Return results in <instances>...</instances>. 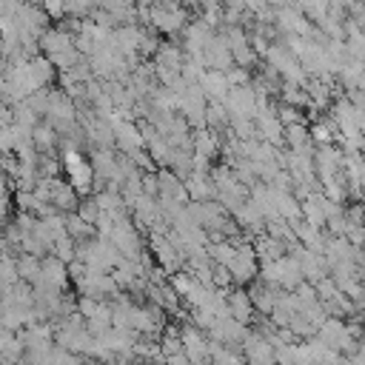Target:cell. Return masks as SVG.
Returning a JSON list of instances; mask_svg holds the SVG:
<instances>
[{"label":"cell","instance_id":"3957f363","mask_svg":"<svg viewBox=\"0 0 365 365\" xmlns=\"http://www.w3.org/2000/svg\"><path fill=\"white\" fill-rule=\"evenodd\" d=\"M225 103V108H228V114H231V120L234 117H257V94H254V88L251 86H242V88H231L228 91V97L222 100Z\"/></svg>","mask_w":365,"mask_h":365},{"label":"cell","instance_id":"d6a6232c","mask_svg":"<svg viewBox=\"0 0 365 365\" xmlns=\"http://www.w3.org/2000/svg\"><path fill=\"white\" fill-rule=\"evenodd\" d=\"M40 6H43V11L48 14V20H57V23L66 20V14H68V11H66V3H60V0H46V3H40Z\"/></svg>","mask_w":365,"mask_h":365},{"label":"cell","instance_id":"30bf717a","mask_svg":"<svg viewBox=\"0 0 365 365\" xmlns=\"http://www.w3.org/2000/svg\"><path fill=\"white\" fill-rule=\"evenodd\" d=\"M31 143L37 148V154H57L60 151V131L51 125V123H40L34 131H31Z\"/></svg>","mask_w":365,"mask_h":365},{"label":"cell","instance_id":"cb8c5ba5","mask_svg":"<svg viewBox=\"0 0 365 365\" xmlns=\"http://www.w3.org/2000/svg\"><path fill=\"white\" fill-rule=\"evenodd\" d=\"M51 257H57L60 262L71 265V262L77 259V240H71L68 234H66V237H60V240L54 242V248H51Z\"/></svg>","mask_w":365,"mask_h":365},{"label":"cell","instance_id":"f546056e","mask_svg":"<svg viewBox=\"0 0 365 365\" xmlns=\"http://www.w3.org/2000/svg\"><path fill=\"white\" fill-rule=\"evenodd\" d=\"M214 288H217V291H231V288H234L231 268H225V265H214Z\"/></svg>","mask_w":365,"mask_h":365},{"label":"cell","instance_id":"4fadbf2b","mask_svg":"<svg viewBox=\"0 0 365 365\" xmlns=\"http://www.w3.org/2000/svg\"><path fill=\"white\" fill-rule=\"evenodd\" d=\"M279 268V288L282 291H297L302 282H305V274H302V265L294 259V257H282L277 262Z\"/></svg>","mask_w":365,"mask_h":365},{"label":"cell","instance_id":"7402d4cb","mask_svg":"<svg viewBox=\"0 0 365 365\" xmlns=\"http://www.w3.org/2000/svg\"><path fill=\"white\" fill-rule=\"evenodd\" d=\"M17 271H20V279H26V282L34 285L43 277V259L40 257H31V254H23L17 259Z\"/></svg>","mask_w":365,"mask_h":365},{"label":"cell","instance_id":"e0dca14e","mask_svg":"<svg viewBox=\"0 0 365 365\" xmlns=\"http://www.w3.org/2000/svg\"><path fill=\"white\" fill-rule=\"evenodd\" d=\"M29 71H31V77H34V83H37L40 88H48V86H51V80L57 77V68H54V63H51L46 54H40V57L29 60Z\"/></svg>","mask_w":365,"mask_h":365},{"label":"cell","instance_id":"74e56055","mask_svg":"<svg viewBox=\"0 0 365 365\" xmlns=\"http://www.w3.org/2000/svg\"><path fill=\"white\" fill-rule=\"evenodd\" d=\"M351 365H365V356H362V354H356V356H351Z\"/></svg>","mask_w":365,"mask_h":365},{"label":"cell","instance_id":"8fae6325","mask_svg":"<svg viewBox=\"0 0 365 365\" xmlns=\"http://www.w3.org/2000/svg\"><path fill=\"white\" fill-rule=\"evenodd\" d=\"M185 188L191 194V202H214L217 200V185L211 174H191L185 180Z\"/></svg>","mask_w":365,"mask_h":365},{"label":"cell","instance_id":"9a60e30c","mask_svg":"<svg viewBox=\"0 0 365 365\" xmlns=\"http://www.w3.org/2000/svg\"><path fill=\"white\" fill-rule=\"evenodd\" d=\"M302 220L314 228H325L328 225V214H325V194H311L305 202H302Z\"/></svg>","mask_w":365,"mask_h":365},{"label":"cell","instance_id":"52a82bcc","mask_svg":"<svg viewBox=\"0 0 365 365\" xmlns=\"http://www.w3.org/2000/svg\"><path fill=\"white\" fill-rule=\"evenodd\" d=\"M74 40H77L74 34L63 31L60 26H51V29H46L43 37H40V51H43L46 57H54V54L71 51V48H74Z\"/></svg>","mask_w":365,"mask_h":365},{"label":"cell","instance_id":"484cf974","mask_svg":"<svg viewBox=\"0 0 365 365\" xmlns=\"http://www.w3.org/2000/svg\"><path fill=\"white\" fill-rule=\"evenodd\" d=\"M77 214H80L88 225H94V228H97V222H100V217H103V208L97 205V200H94V197H88V200H83V202H80Z\"/></svg>","mask_w":365,"mask_h":365},{"label":"cell","instance_id":"e575fe53","mask_svg":"<svg viewBox=\"0 0 365 365\" xmlns=\"http://www.w3.org/2000/svg\"><path fill=\"white\" fill-rule=\"evenodd\" d=\"M294 294H297L299 305H311V302H317V299H319V297H317V285H311V282H302Z\"/></svg>","mask_w":365,"mask_h":365},{"label":"cell","instance_id":"ac0fdd59","mask_svg":"<svg viewBox=\"0 0 365 365\" xmlns=\"http://www.w3.org/2000/svg\"><path fill=\"white\" fill-rule=\"evenodd\" d=\"M279 103H282V106H294V108H299V111H308V108H311L308 91L299 88V86H291V83H282V88H279Z\"/></svg>","mask_w":365,"mask_h":365},{"label":"cell","instance_id":"ba28073f","mask_svg":"<svg viewBox=\"0 0 365 365\" xmlns=\"http://www.w3.org/2000/svg\"><path fill=\"white\" fill-rule=\"evenodd\" d=\"M114 134H117V151H120V154H134V151L145 148V137H143L140 125L131 123V120H123V123L114 128Z\"/></svg>","mask_w":365,"mask_h":365},{"label":"cell","instance_id":"6da1fadb","mask_svg":"<svg viewBox=\"0 0 365 365\" xmlns=\"http://www.w3.org/2000/svg\"><path fill=\"white\" fill-rule=\"evenodd\" d=\"M208 334L194 328L191 322H182V351L194 365H211V354H208Z\"/></svg>","mask_w":365,"mask_h":365},{"label":"cell","instance_id":"277c9868","mask_svg":"<svg viewBox=\"0 0 365 365\" xmlns=\"http://www.w3.org/2000/svg\"><path fill=\"white\" fill-rule=\"evenodd\" d=\"M80 194H77V188L68 182V180H63V177H57V180H51V205L60 211V214H74L77 208H80Z\"/></svg>","mask_w":365,"mask_h":365},{"label":"cell","instance_id":"ffe728a7","mask_svg":"<svg viewBox=\"0 0 365 365\" xmlns=\"http://www.w3.org/2000/svg\"><path fill=\"white\" fill-rule=\"evenodd\" d=\"M0 351H3V359L17 362V359L26 356V342H23L20 334H14V331H3V336H0Z\"/></svg>","mask_w":365,"mask_h":365},{"label":"cell","instance_id":"44dd1931","mask_svg":"<svg viewBox=\"0 0 365 365\" xmlns=\"http://www.w3.org/2000/svg\"><path fill=\"white\" fill-rule=\"evenodd\" d=\"M168 282H171V288H174V291H177V294H180L182 299H188V297H191V294H194V291L200 288L197 277H194V274H191L188 268H182V271L171 274V277H168Z\"/></svg>","mask_w":365,"mask_h":365},{"label":"cell","instance_id":"7c38bea8","mask_svg":"<svg viewBox=\"0 0 365 365\" xmlns=\"http://www.w3.org/2000/svg\"><path fill=\"white\" fill-rule=\"evenodd\" d=\"M254 248H257V257H259V265H271V262H279L282 257H288V245L262 234L254 240Z\"/></svg>","mask_w":365,"mask_h":365},{"label":"cell","instance_id":"836d02e7","mask_svg":"<svg viewBox=\"0 0 365 365\" xmlns=\"http://www.w3.org/2000/svg\"><path fill=\"white\" fill-rule=\"evenodd\" d=\"M143 194L145 197H160V177H157V171H151V174H143Z\"/></svg>","mask_w":365,"mask_h":365},{"label":"cell","instance_id":"83f0119b","mask_svg":"<svg viewBox=\"0 0 365 365\" xmlns=\"http://www.w3.org/2000/svg\"><path fill=\"white\" fill-rule=\"evenodd\" d=\"M0 274H3V285H6V288L17 285V282H20V271H17V257H3V268H0Z\"/></svg>","mask_w":365,"mask_h":365},{"label":"cell","instance_id":"5b68a950","mask_svg":"<svg viewBox=\"0 0 365 365\" xmlns=\"http://www.w3.org/2000/svg\"><path fill=\"white\" fill-rule=\"evenodd\" d=\"M248 294H251V302H254V311L259 314V317H271L274 314V308H277V302H279V294H282V288H268L265 282H251L248 285Z\"/></svg>","mask_w":365,"mask_h":365},{"label":"cell","instance_id":"8d00e7d4","mask_svg":"<svg viewBox=\"0 0 365 365\" xmlns=\"http://www.w3.org/2000/svg\"><path fill=\"white\" fill-rule=\"evenodd\" d=\"M165 365H194L185 354H174V356H165Z\"/></svg>","mask_w":365,"mask_h":365},{"label":"cell","instance_id":"8992f818","mask_svg":"<svg viewBox=\"0 0 365 365\" xmlns=\"http://www.w3.org/2000/svg\"><path fill=\"white\" fill-rule=\"evenodd\" d=\"M225 299H228L231 317L248 328V325L254 322V314H257V311H254V302H251L248 288H231V291H225Z\"/></svg>","mask_w":365,"mask_h":365},{"label":"cell","instance_id":"d6986e66","mask_svg":"<svg viewBox=\"0 0 365 365\" xmlns=\"http://www.w3.org/2000/svg\"><path fill=\"white\" fill-rule=\"evenodd\" d=\"M145 151L151 154L157 171L171 165V154H174V148H171V143H168L165 137H154V140H148V143H145Z\"/></svg>","mask_w":365,"mask_h":365},{"label":"cell","instance_id":"1f68e13d","mask_svg":"<svg viewBox=\"0 0 365 365\" xmlns=\"http://www.w3.org/2000/svg\"><path fill=\"white\" fill-rule=\"evenodd\" d=\"M225 77H228V83H231V88H242V86H251V71H245V68H231V71H225Z\"/></svg>","mask_w":365,"mask_h":365},{"label":"cell","instance_id":"f1b7e54d","mask_svg":"<svg viewBox=\"0 0 365 365\" xmlns=\"http://www.w3.org/2000/svg\"><path fill=\"white\" fill-rule=\"evenodd\" d=\"M342 291H339V285L334 282V277H325L319 285H317V297H319V302H331V299H336Z\"/></svg>","mask_w":365,"mask_h":365},{"label":"cell","instance_id":"d4e9b609","mask_svg":"<svg viewBox=\"0 0 365 365\" xmlns=\"http://www.w3.org/2000/svg\"><path fill=\"white\" fill-rule=\"evenodd\" d=\"M231 131L237 134V140H259L257 120H251V117H234L231 120Z\"/></svg>","mask_w":365,"mask_h":365},{"label":"cell","instance_id":"4dcf8cb0","mask_svg":"<svg viewBox=\"0 0 365 365\" xmlns=\"http://www.w3.org/2000/svg\"><path fill=\"white\" fill-rule=\"evenodd\" d=\"M97 308H100V299H94V297H80V294H77V314H80L83 319H91V317L97 314Z\"/></svg>","mask_w":365,"mask_h":365},{"label":"cell","instance_id":"d590c367","mask_svg":"<svg viewBox=\"0 0 365 365\" xmlns=\"http://www.w3.org/2000/svg\"><path fill=\"white\" fill-rule=\"evenodd\" d=\"M86 274H88V265H86V262L74 259V262L68 265V277H71V282H74V285H77V282H80V279H83Z\"/></svg>","mask_w":365,"mask_h":365},{"label":"cell","instance_id":"5bb4252c","mask_svg":"<svg viewBox=\"0 0 365 365\" xmlns=\"http://www.w3.org/2000/svg\"><path fill=\"white\" fill-rule=\"evenodd\" d=\"M194 154H202V157H208V160L220 157V154H222V137H220L217 131H211V128L194 131Z\"/></svg>","mask_w":365,"mask_h":365},{"label":"cell","instance_id":"f35d334b","mask_svg":"<svg viewBox=\"0 0 365 365\" xmlns=\"http://www.w3.org/2000/svg\"><path fill=\"white\" fill-rule=\"evenodd\" d=\"M359 354H362V356H365V336H362V339H359Z\"/></svg>","mask_w":365,"mask_h":365},{"label":"cell","instance_id":"7a4b0ae2","mask_svg":"<svg viewBox=\"0 0 365 365\" xmlns=\"http://www.w3.org/2000/svg\"><path fill=\"white\" fill-rule=\"evenodd\" d=\"M148 251L154 254L157 265L165 268L168 274H177V271L185 268V259L177 254V248H174V245L168 242V237H163V234H148Z\"/></svg>","mask_w":365,"mask_h":365},{"label":"cell","instance_id":"9c48e42d","mask_svg":"<svg viewBox=\"0 0 365 365\" xmlns=\"http://www.w3.org/2000/svg\"><path fill=\"white\" fill-rule=\"evenodd\" d=\"M200 86H202V94L208 97V103H222L231 91V83H228L225 71H205Z\"/></svg>","mask_w":365,"mask_h":365},{"label":"cell","instance_id":"2e32d148","mask_svg":"<svg viewBox=\"0 0 365 365\" xmlns=\"http://www.w3.org/2000/svg\"><path fill=\"white\" fill-rule=\"evenodd\" d=\"M40 279H46V282H51V285L68 291V279H71V277H68V265L48 254V257L43 259V277H40Z\"/></svg>","mask_w":365,"mask_h":365},{"label":"cell","instance_id":"603a6c76","mask_svg":"<svg viewBox=\"0 0 365 365\" xmlns=\"http://www.w3.org/2000/svg\"><path fill=\"white\" fill-rule=\"evenodd\" d=\"M237 254H240V248H237L234 242H228V240L211 245V259H214V265H225V268H231V265L237 262Z\"/></svg>","mask_w":365,"mask_h":365},{"label":"cell","instance_id":"4316f807","mask_svg":"<svg viewBox=\"0 0 365 365\" xmlns=\"http://www.w3.org/2000/svg\"><path fill=\"white\" fill-rule=\"evenodd\" d=\"M279 123H282L285 128H291V125H302V123H308V120H305V111L279 103Z\"/></svg>","mask_w":365,"mask_h":365}]
</instances>
